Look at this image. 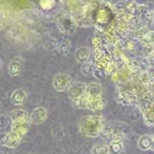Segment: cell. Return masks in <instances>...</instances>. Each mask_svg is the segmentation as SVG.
<instances>
[{
    "label": "cell",
    "mask_w": 154,
    "mask_h": 154,
    "mask_svg": "<svg viewBox=\"0 0 154 154\" xmlns=\"http://www.w3.org/2000/svg\"><path fill=\"white\" fill-rule=\"evenodd\" d=\"M104 120L100 116H85L80 121V131L88 137H96L101 133Z\"/></svg>",
    "instance_id": "cell-1"
},
{
    "label": "cell",
    "mask_w": 154,
    "mask_h": 154,
    "mask_svg": "<svg viewBox=\"0 0 154 154\" xmlns=\"http://www.w3.org/2000/svg\"><path fill=\"white\" fill-rule=\"evenodd\" d=\"M58 27L60 31L66 32V33H73L76 29V21L69 16V15H63L58 20Z\"/></svg>",
    "instance_id": "cell-2"
},
{
    "label": "cell",
    "mask_w": 154,
    "mask_h": 154,
    "mask_svg": "<svg viewBox=\"0 0 154 154\" xmlns=\"http://www.w3.org/2000/svg\"><path fill=\"white\" fill-rule=\"evenodd\" d=\"M70 85V78L67 74H58L53 79V86L57 91H63L67 90Z\"/></svg>",
    "instance_id": "cell-3"
},
{
    "label": "cell",
    "mask_w": 154,
    "mask_h": 154,
    "mask_svg": "<svg viewBox=\"0 0 154 154\" xmlns=\"http://www.w3.org/2000/svg\"><path fill=\"white\" fill-rule=\"evenodd\" d=\"M85 89H86V85L78 82V83H74L73 85L69 86V96L74 100L82 97L83 95H85Z\"/></svg>",
    "instance_id": "cell-4"
},
{
    "label": "cell",
    "mask_w": 154,
    "mask_h": 154,
    "mask_svg": "<svg viewBox=\"0 0 154 154\" xmlns=\"http://www.w3.org/2000/svg\"><path fill=\"white\" fill-rule=\"evenodd\" d=\"M21 142V137H19L16 133L14 132H9L6 133L4 137H3V140H2V143L9 148H15L19 146V143Z\"/></svg>",
    "instance_id": "cell-5"
},
{
    "label": "cell",
    "mask_w": 154,
    "mask_h": 154,
    "mask_svg": "<svg viewBox=\"0 0 154 154\" xmlns=\"http://www.w3.org/2000/svg\"><path fill=\"white\" fill-rule=\"evenodd\" d=\"M47 119V110L43 107H38L36 109L30 116V122L35 123V125H40L42 122H45Z\"/></svg>",
    "instance_id": "cell-6"
},
{
    "label": "cell",
    "mask_w": 154,
    "mask_h": 154,
    "mask_svg": "<svg viewBox=\"0 0 154 154\" xmlns=\"http://www.w3.org/2000/svg\"><path fill=\"white\" fill-rule=\"evenodd\" d=\"M102 94V88L100 86V84L97 83H93L89 84L85 89V95L89 99H96V97H101Z\"/></svg>",
    "instance_id": "cell-7"
},
{
    "label": "cell",
    "mask_w": 154,
    "mask_h": 154,
    "mask_svg": "<svg viewBox=\"0 0 154 154\" xmlns=\"http://www.w3.org/2000/svg\"><path fill=\"white\" fill-rule=\"evenodd\" d=\"M29 126H30V120L29 121H21V122H12V131L11 132L16 133L19 137L22 138V136L27 132Z\"/></svg>",
    "instance_id": "cell-8"
},
{
    "label": "cell",
    "mask_w": 154,
    "mask_h": 154,
    "mask_svg": "<svg viewBox=\"0 0 154 154\" xmlns=\"http://www.w3.org/2000/svg\"><path fill=\"white\" fill-rule=\"evenodd\" d=\"M21 69H22L21 58L16 57V58H14L10 62V64H9V73H10V75H12V76L19 75L21 73Z\"/></svg>",
    "instance_id": "cell-9"
},
{
    "label": "cell",
    "mask_w": 154,
    "mask_h": 154,
    "mask_svg": "<svg viewBox=\"0 0 154 154\" xmlns=\"http://www.w3.org/2000/svg\"><path fill=\"white\" fill-rule=\"evenodd\" d=\"M111 19V12L106 9H99L95 14V21L97 23H109Z\"/></svg>",
    "instance_id": "cell-10"
},
{
    "label": "cell",
    "mask_w": 154,
    "mask_h": 154,
    "mask_svg": "<svg viewBox=\"0 0 154 154\" xmlns=\"http://www.w3.org/2000/svg\"><path fill=\"white\" fill-rule=\"evenodd\" d=\"M105 106V102L102 100V97H96V99H89L86 109L93 110V111H99Z\"/></svg>",
    "instance_id": "cell-11"
},
{
    "label": "cell",
    "mask_w": 154,
    "mask_h": 154,
    "mask_svg": "<svg viewBox=\"0 0 154 154\" xmlns=\"http://www.w3.org/2000/svg\"><path fill=\"white\" fill-rule=\"evenodd\" d=\"M143 119L148 126L153 125V102L148 101L147 105L143 107Z\"/></svg>",
    "instance_id": "cell-12"
},
{
    "label": "cell",
    "mask_w": 154,
    "mask_h": 154,
    "mask_svg": "<svg viewBox=\"0 0 154 154\" xmlns=\"http://www.w3.org/2000/svg\"><path fill=\"white\" fill-rule=\"evenodd\" d=\"M138 147H139V149H142V150L150 149L153 147V137L149 136V134L142 136L138 140Z\"/></svg>",
    "instance_id": "cell-13"
},
{
    "label": "cell",
    "mask_w": 154,
    "mask_h": 154,
    "mask_svg": "<svg viewBox=\"0 0 154 154\" xmlns=\"http://www.w3.org/2000/svg\"><path fill=\"white\" fill-rule=\"evenodd\" d=\"M89 56H90V52H89L88 47H80L76 49V52H75V59L79 63H85L88 60Z\"/></svg>",
    "instance_id": "cell-14"
},
{
    "label": "cell",
    "mask_w": 154,
    "mask_h": 154,
    "mask_svg": "<svg viewBox=\"0 0 154 154\" xmlns=\"http://www.w3.org/2000/svg\"><path fill=\"white\" fill-rule=\"evenodd\" d=\"M25 100H26V93H25L22 89H19V90L14 91V94L11 95V101H12V104H15V105L23 104Z\"/></svg>",
    "instance_id": "cell-15"
},
{
    "label": "cell",
    "mask_w": 154,
    "mask_h": 154,
    "mask_svg": "<svg viewBox=\"0 0 154 154\" xmlns=\"http://www.w3.org/2000/svg\"><path fill=\"white\" fill-rule=\"evenodd\" d=\"M11 120L12 122H21V121H29L30 116L27 115L26 111L23 110H16L11 113Z\"/></svg>",
    "instance_id": "cell-16"
},
{
    "label": "cell",
    "mask_w": 154,
    "mask_h": 154,
    "mask_svg": "<svg viewBox=\"0 0 154 154\" xmlns=\"http://www.w3.org/2000/svg\"><path fill=\"white\" fill-rule=\"evenodd\" d=\"M107 149L110 154H120L123 149V142H110Z\"/></svg>",
    "instance_id": "cell-17"
},
{
    "label": "cell",
    "mask_w": 154,
    "mask_h": 154,
    "mask_svg": "<svg viewBox=\"0 0 154 154\" xmlns=\"http://www.w3.org/2000/svg\"><path fill=\"white\" fill-rule=\"evenodd\" d=\"M80 70H82V73H83L84 75H89V74L94 73V66H93V63H90V62L83 63Z\"/></svg>",
    "instance_id": "cell-18"
},
{
    "label": "cell",
    "mask_w": 154,
    "mask_h": 154,
    "mask_svg": "<svg viewBox=\"0 0 154 154\" xmlns=\"http://www.w3.org/2000/svg\"><path fill=\"white\" fill-rule=\"evenodd\" d=\"M91 153L93 154H109V149H107V146L105 144H96L95 147H93Z\"/></svg>",
    "instance_id": "cell-19"
},
{
    "label": "cell",
    "mask_w": 154,
    "mask_h": 154,
    "mask_svg": "<svg viewBox=\"0 0 154 154\" xmlns=\"http://www.w3.org/2000/svg\"><path fill=\"white\" fill-rule=\"evenodd\" d=\"M125 140V134L120 131H115L111 133V142H123Z\"/></svg>",
    "instance_id": "cell-20"
},
{
    "label": "cell",
    "mask_w": 154,
    "mask_h": 154,
    "mask_svg": "<svg viewBox=\"0 0 154 154\" xmlns=\"http://www.w3.org/2000/svg\"><path fill=\"white\" fill-rule=\"evenodd\" d=\"M88 100H89V97H88L86 95H83L82 97L74 100L73 102L75 104V106H78V107H86V105H88Z\"/></svg>",
    "instance_id": "cell-21"
},
{
    "label": "cell",
    "mask_w": 154,
    "mask_h": 154,
    "mask_svg": "<svg viewBox=\"0 0 154 154\" xmlns=\"http://www.w3.org/2000/svg\"><path fill=\"white\" fill-rule=\"evenodd\" d=\"M68 49H69V42L68 41H62L58 45V51L60 53H67Z\"/></svg>",
    "instance_id": "cell-22"
},
{
    "label": "cell",
    "mask_w": 154,
    "mask_h": 154,
    "mask_svg": "<svg viewBox=\"0 0 154 154\" xmlns=\"http://www.w3.org/2000/svg\"><path fill=\"white\" fill-rule=\"evenodd\" d=\"M41 5H42V8L48 9V8H51V6H53V2H42Z\"/></svg>",
    "instance_id": "cell-23"
}]
</instances>
